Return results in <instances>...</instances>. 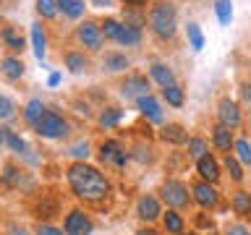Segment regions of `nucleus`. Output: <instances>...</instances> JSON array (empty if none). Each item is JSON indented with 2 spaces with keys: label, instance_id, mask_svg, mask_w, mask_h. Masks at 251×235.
<instances>
[{
  "label": "nucleus",
  "instance_id": "obj_1",
  "mask_svg": "<svg viewBox=\"0 0 251 235\" xmlns=\"http://www.w3.org/2000/svg\"><path fill=\"white\" fill-rule=\"evenodd\" d=\"M66 178H68V186L74 191V196H78L81 201L100 204L110 193V183H107L105 172H100L97 167H92L86 162H74L68 167Z\"/></svg>",
  "mask_w": 251,
  "mask_h": 235
},
{
  "label": "nucleus",
  "instance_id": "obj_2",
  "mask_svg": "<svg viewBox=\"0 0 251 235\" xmlns=\"http://www.w3.org/2000/svg\"><path fill=\"white\" fill-rule=\"evenodd\" d=\"M147 21H149V29L160 39H173L178 31V11L170 0H157L154 5H149Z\"/></svg>",
  "mask_w": 251,
  "mask_h": 235
},
{
  "label": "nucleus",
  "instance_id": "obj_3",
  "mask_svg": "<svg viewBox=\"0 0 251 235\" xmlns=\"http://www.w3.org/2000/svg\"><path fill=\"white\" fill-rule=\"evenodd\" d=\"M102 26V34L107 39H113L118 45H126V47H136L141 42V29L131 26L126 21H118V19H105L100 24Z\"/></svg>",
  "mask_w": 251,
  "mask_h": 235
},
{
  "label": "nucleus",
  "instance_id": "obj_4",
  "mask_svg": "<svg viewBox=\"0 0 251 235\" xmlns=\"http://www.w3.org/2000/svg\"><path fill=\"white\" fill-rule=\"evenodd\" d=\"M34 131H37V136H42V139H63V136H68L71 125L60 113L47 110V115L42 118V123H39Z\"/></svg>",
  "mask_w": 251,
  "mask_h": 235
},
{
  "label": "nucleus",
  "instance_id": "obj_5",
  "mask_svg": "<svg viewBox=\"0 0 251 235\" xmlns=\"http://www.w3.org/2000/svg\"><path fill=\"white\" fill-rule=\"evenodd\" d=\"M76 37H78V42L92 52L102 50V45H105V34H102V26L97 21H81L76 29Z\"/></svg>",
  "mask_w": 251,
  "mask_h": 235
},
{
  "label": "nucleus",
  "instance_id": "obj_6",
  "mask_svg": "<svg viewBox=\"0 0 251 235\" xmlns=\"http://www.w3.org/2000/svg\"><path fill=\"white\" fill-rule=\"evenodd\" d=\"M63 230H66V235H92L94 222L84 209H71L66 214V222H63Z\"/></svg>",
  "mask_w": 251,
  "mask_h": 235
},
{
  "label": "nucleus",
  "instance_id": "obj_7",
  "mask_svg": "<svg viewBox=\"0 0 251 235\" xmlns=\"http://www.w3.org/2000/svg\"><path fill=\"white\" fill-rule=\"evenodd\" d=\"M160 193H162V199L168 201V207H173V209H183L188 204V186L183 180H165Z\"/></svg>",
  "mask_w": 251,
  "mask_h": 235
},
{
  "label": "nucleus",
  "instance_id": "obj_8",
  "mask_svg": "<svg viewBox=\"0 0 251 235\" xmlns=\"http://www.w3.org/2000/svg\"><path fill=\"white\" fill-rule=\"evenodd\" d=\"M128 152L121 146V141H115V139H107V141H102L100 144V160L102 164H115V167H123L126 162H128Z\"/></svg>",
  "mask_w": 251,
  "mask_h": 235
},
{
  "label": "nucleus",
  "instance_id": "obj_9",
  "mask_svg": "<svg viewBox=\"0 0 251 235\" xmlns=\"http://www.w3.org/2000/svg\"><path fill=\"white\" fill-rule=\"evenodd\" d=\"M121 94L126 99H141V97H147L149 94V81H147V76H139V73H133V76H126V81L121 86Z\"/></svg>",
  "mask_w": 251,
  "mask_h": 235
},
{
  "label": "nucleus",
  "instance_id": "obj_10",
  "mask_svg": "<svg viewBox=\"0 0 251 235\" xmlns=\"http://www.w3.org/2000/svg\"><path fill=\"white\" fill-rule=\"evenodd\" d=\"M217 118H220V123L223 125H227V128H238L241 125V110H238V105H235L233 99H223L217 105Z\"/></svg>",
  "mask_w": 251,
  "mask_h": 235
},
{
  "label": "nucleus",
  "instance_id": "obj_11",
  "mask_svg": "<svg viewBox=\"0 0 251 235\" xmlns=\"http://www.w3.org/2000/svg\"><path fill=\"white\" fill-rule=\"evenodd\" d=\"M194 201L199 204V207L204 209H212V207H217V201H220V193L215 191V186L212 183H196L194 186Z\"/></svg>",
  "mask_w": 251,
  "mask_h": 235
},
{
  "label": "nucleus",
  "instance_id": "obj_12",
  "mask_svg": "<svg viewBox=\"0 0 251 235\" xmlns=\"http://www.w3.org/2000/svg\"><path fill=\"white\" fill-rule=\"evenodd\" d=\"M136 214H139V219H144V222H154V219L162 214L157 196H149V193H147V196H141L139 204H136Z\"/></svg>",
  "mask_w": 251,
  "mask_h": 235
},
{
  "label": "nucleus",
  "instance_id": "obj_13",
  "mask_svg": "<svg viewBox=\"0 0 251 235\" xmlns=\"http://www.w3.org/2000/svg\"><path fill=\"white\" fill-rule=\"evenodd\" d=\"M136 105H139L141 115H144L149 123H162V118H165V115H162V105H160V102H157V99L152 97V94L141 97V99L136 102Z\"/></svg>",
  "mask_w": 251,
  "mask_h": 235
},
{
  "label": "nucleus",
  "instance_id": "obj_14",
  "mask_svg": "<svg viewBox=\"0 0 251 235\" xmlns=\"http://www.w3.org/2000/svg\"><path fill=\"white\" fill-rule=\"evenodd\" d=\"M196 172L201 175V180L204 183H217L220 180V164H217V160L215 157H201L199 162H196Z\"/></svg>",
  "mask_w": 251,
  "mask_h": 235
},
{
  "label": "nucleus",
  "instance_id": "obj_15",
  "mask_svg": "<svg viewBox=\"0 0 251 235\" xmlns=\"http://www.w3.org/2000/svg\"><path fill=\"white\" fill-rule=\"evenodd\" d=\"M47 115V107H45V102L34 97V99H29L26 102V107H24V120H26L31 128H37L39 123H42V118Z\"/></svg>",
  "mask_w": 251,
  "mask_h": 235
},
{
  "label": "nucleus",
  "instance_id": "obj_16",
  "mask_svg": "<svg viewBox=\"0 0 251 235\" xmlns=\"http://www.w3.org/2000/svg\"><path fill=\"white\" fill-rule=\"evenodd\" d=\"M31 50H34V58L45 63V52H47V34L45 26L39 21L31 24Z\"/></svg>",
  "mask_w": 251,
  "mask_h": 235
},
{
  "label": "nucleus",
  "instance_id": "obj_17",
  "mask_svg": "<svg viewBox=\"0 0 251 235\" xmlns=\"http://www.w3.org/2000/svg\"><path fill=\"white\" fill-rule=\"evenodd\" d=\"M212 144H215L220 152H230V146L235 144L233 131L227 128V125H223V123H217L215 128H212Z\"/></svg>",
  "mask_w": 251,
  "mask_h": 235
},
{
  "label": "nucleus",
  "instance_id": "obj_18",
  "mask_svg": "<svg viewBox=\"0 0 251 235\" xmlns=\"http://www.w3.org/2000/svg\"><path fill=\"white\" fill-rule=\"evenodd\" d=\"M149 76H152L162 89L176 84V73H173V68L168 66V63H152V66H149Z\"/></svg>",
  "mask_w": 251,
  "mask_h": 235
},
{
  "label": "nucleus",
  "instance_id": "obj_19",
  "mask_svg": "<svg viewBox=\"0 0 251 235\" xmlns=\"http://www.w3.org/2000/svg\"><path fill=\"white\" fill-rule=\"evenodd\" d=\"M0 68H3V76L11 78V81H19L24 76V63L19 58H13V55H8V58L0 60Z\"/></svg>",
  "mask_w": 251,
  "mask_h": 235
},
{
  "label": "nucleus",
  "instance_id": "obj_20",
  "mask_svg": "<svg viewBox=\"0 0 251 235\" xmlns=\"http://www.w3.org/2000/svg\"><path fill=\"white\" fill-rule=\"evenodd\" d=\"M162 139L168 141V144H188V133L183 125H178V123H168L162 128Z\"/></svg>",
  "mask_w": 251,
  "mask_h": 235
},
{
  "label": "nucleus",
  "instance_id": "obj_21",
  "mask_svg": "<svg viewBox=\"0 0 251 235\" xmlns=\"http://www.w3.org/2000/svg\"><path fill=\"white\" fill-rule=\"evenodd\" d=\"M186 39H188V47H191L194 52H201L204 47V31L196 21H188L186 24Z\"/></svg>",
  "mask_w": 251,
  "mask_h": 235
},
{
  "label": "nucleus",
  "instance_id": "obj_22",
  "mask_svg": "<svg viewBox=\"0 0 251 235\" xmlns=\"http://www.w3.org/2000/svg\"><path fill=\"white\" fill-rule=\"evenodd\" d=\"M230 207H233L235 214L251 217V193H246V191H235L233 199H230Z\"/></svg>",
  "mask_w": 251,
  "mask_h": 235
},
{
  "label": "nucleus",
  "instance_id": "obj_23",
  "mask_svg": "<svg viewBox=\"0 0 251 235\" xmlns=\"http://www.w3.org/2000/svg\"><path fill=\"white\" fill-rule=\"evenodd\" d=\"M162 222H165V230L168 233H173V235H183V227H186V222H183V217L178 214V212H165L162 214Z\"/></svg>",
  "mask_w": 251,
  "mask_h": 235
},
{
  "label": "nucleus",
  "instance_id": "obj_24",
  "mask_svg": "<svg viewBox=\"0 0 251 235\" xmlns=\"http://www.w3.org/2000/svg\"><path fill=\"white\" fill-rule=\"evenodd\" d=\"M0 37H3V42L8 45V50H13V52H21V50H24V37H21L13 26H3Z\"/></svg>",
  "mask_w": 251,
  "mask_h": 235
},
{
  "label": "nucleus",
  "instance_id": "obj_25",
  "mask_svg": "<svg viewBox=\"0 0 251 235\" xmlns=\"http://www.w3.org/2000/svg\"><path fill=\"white\" fill-rule=\"evenodd\" d=\"M5 146L11 149L13 154H19V157H26L29 160V146H26V141H24L16 131H8V139H5Z\"/></svg>",
  "mask_w": 251,
  "mask_h": 235
},
{
  "label": "nucleus",
  "instance_id": "obj_26",
  "mask_svg": "<svg viewBox=\"0 0 251 235\" xmlns=\"http://www.w3.org/2000/svg\"><path fill=\"white\" fill-rule=\"evenodd\" d=\"M66 68L71 73H81V70L89 68V60H86L84 52H66Z\"/></svg>",
  "mask_w": 251,
  "mask_h": 235
},
{
  "label": "nucleus",
  "instance_id": "obj_27",
  "mask_svg": "<svg viewBox=\"0 0 251 235\" xmlns=\"http://www.w3.org/2000/svg\"><path fill=\"white\" fill-rule=\"evenodd\" d=\"M97 120H100L102 128H113V125H118L123 120V110L121 107H107V110H102V113H100Z\"/></svg>",
  "mask_w": 251,
  "mask_h": 235
},
{
  "label": "nucleus",
  "instance_id": "obj_28",
  "mask_svg": "<svg viewBox=\"0 0 251 235\" xmlns=\"http://www.w3.org/2000/svg\"><path fill=\"white\" fill-rule=\"evenodd\" d=\"M105 68L118 73V70H126L128 68V58H126L123 52H107L105 55Z\"/></svg>",
  "mask_w": 251,
  "mask_h": 235
},
{
  "label": "nucleus",
  "instance_id": "obj_29",
  "mask_svg": "<svg viewBox=\"0 0 251 235\" xmlns=\"http://www.w3.org/2000/svg\"><path fill=\"white\" fill-rule=\"evenodd\" d=\"M209 152V144L204 141L201 136H194V139H188V157H194L196 162L201 160V157H207Z\"/></svg>",
  "mask_w": 251,
  "mask_h": 235
},
{
  "label": "nucleus",
  "instance_id": "obj_30",
  "mask_svg": "<svg viewBox=\"0 0 251 235\" xmlns=\"http://www.w3.org/2000/svg\"><path fill=\"white\" fill-rule=\"evenodd\" d=\"M215 13H217V21L227 26L233 21V0H217L215 3Z\"/></svg>",
  "mask_w": 251,
  "mask_h": 235
},
{
  "label": "nucleus",
  "instance_id": "obj_31",
  "mask_svg": "<svg viewBox=\"0 0 251 235\" xmlns=\"http://www.w3.org/2000/svg\"><path fill=\"white\" fill-rule=\"evenodd\" d=\"M0 183L8 186V188L21 186V170L16 167V164H5V167H3V175H0Z\"/></svg>",
  "mask_w": 251,
  "mask_h": 235
},
{
  "label": "nucleus",
  "instance_id": "obj_32",
  "mask_svg": "<svg viewBox=\"0 0 251 235\" xmlns=\"http://www.w3.org/2000/svg\"><path fill=\"white\" fill-rule=\"evenodd\" d=\"M37 13L42 19H55L60 13V3L58 0H37Z\"/></svg>",
  "mask_w": 251,
  "mask_h": 235
},
{
  "label": "nucleus",
  "instance_id": "obj_33",
  "mask_svg": "<svg viewBox=\"0 0 251 235\" xmlns=\"http://www.w3.org/2000/svg\"><path fill=\"white\" fill-rule=\"evenodd\" d=\"M84 0H68V3H63L60 5V11H63V16L66 19H81L84 16Z\"/></svg>",
  "mask_w": 251,
  "mask_h": 235
},
{
  "label": "nucleus",
  "instance_id": "obj_34",
  "mask_svg": "<svg viewBox=\"0 0 251 235\" xmlns=\"http://www.w3.org/2000/svg\"><path fill=\"white\" fill-rule=\"evenodd\" d=\"M162 97L168 99V105H173V107H180V105H183V89H180L178 84L165 86V89H162Z\"/></svg>",
  "mask_w": 251,
  "mask_h": 235
},
{
  "label": "nucleus",
  "instance_id": "obj_35",
  "mask_svg": "<svg viewBox=\"0 0 251 235\" xmlns=\"http://www.w3.org/2000/svg\"><path fill=\"white\" fill-rule=\"evenodd\" d=\"M235 157H238L241 162H251V144H249V139H235Z\"/></svg>",
  "mask_w": 251,
  "mask_h": 235
},
{
  "label": "nucleus",
  "instance_id": "obj_36",
  "mask_svg": "<svg viewBox=\"0 0 251 235\" xmlns=\"http://www.w3.org/2000/svg\"><path fill=\"white\" fill-rule=\"evenodd\" d=\"M16 115V105L11 97H0V120H11Z\"/></svg>",
  "mask_w": 251,
  "mask_h": 235
},
{
  "label": "nucleus",
  "instance_id": "obj_37",
  "mask_svg": "<svg viewBox=\"0 0 251 235\" xmlns=\"http://www.w3.org/2000/svg\"><path fill=\"white\" fill-rule=\"evenodd\" d=\"M68 154H71V157H76L78 162H84L86 157H89V144H86V141H78V144L68 146Z\"/></svg>",
  "mask_w": 251,
  "mask_h": 235
},
{
  "label": "nucleus",
  "instance_id": "obj_38",
  "mask_svg": "<svg viewBox=\"0 0 251 235\" xmlns=\"http://www.w3.org/2000/svg\"><path fill=\"white\" fill-rule=\"evenodd\" d=\"M225 170L230 172V178H233V180H241V178H243L238 160H235V157H230V154H225Z\"/></svg>",
  "mask_w": 251,
  "mask_h": 235
},
{
  "label": "nucleus",
  "instance_id": "obj_39",
  "mask_svg": "<svg viewBox=\"0 0 251 235\" xmlns=\"http://www.w3.org/2000/svg\"><path fill=\"white\" fill-rule=\"evenodd\" d=\"M37 235H63V230L55 227V225H50V222H39L37 225Z\"/></svg>",
  "mask_w": 251,
  "mask_h": 235
},
{
  "label": "nucleus",
  "instance_id": "obj_40",
  "mask_svg": "<svg viewBox=\"0 0 251 235\" xmlns=\"http://www.w3.org/2000/svg\"><path fill=\"white\" fill-rule=\"evenodd\" d=\"M196 227H201V230H212V227H215V222H212V217L199 214V217H196Z\"/></svg>",
  "mask_w": 251,
  "mask_h": 235
},
{
  "label": "nucleus",
  "instance_id": "obj_41",
  "mask_svg": "<svg viewBox=\"0 0 251 235\" xmlns=\"http://www.w3.org/2000/svg\"><path fill=\"white\" fill-rule=\"evenodd\" d=\"M225 235H251V230H249V227H243V225H230L225 230Z\"/></svg>",
  "mask_w": 251,
  "mask_h": 235
},
{
  "label": "nucleus",
  "instance_id": "obj_42",
  "mask_svg": "<svg viewBox=\"0 0 251 235\" xmlns=\"http://www.w3.org/2000/svg\"><path fill=\"white\" fill-rule=\"evenodd\" d=\"M241 97H243V102L251 107V81H243V84H241Z\"/></svg>",
  "mask_w": 251,
  "mask_h": 235
},
{
  "label": "nucleus",
  "instance_id": "obj_43",
  "mask_svg": "<svg viewBox=\"0 0 251 235\" xmlns=\"http://www.w3.org/2000/svg\"><path fill=\"white\" fill-rule=\"evenodd\" d=\"M121 3H126V5H131V8H144L149 0H121Z\"/></svg>",
  "mask_w": 251,
  "mask_h": 235
},
{
  "label": "nucleus",
  "instance_id": "obj_44",
  "mask_svg": "<svg viewBox=\"0 0 251 235\" xmlns=\"http://www.w3.org/2000/svg\"><path fill=\"white\" fill-rule=\"evenodd\" d=\"M8 235H29V233L24 230V227H19V225H11L8 227Z\"/></svg>",
  "mask_w": 251,
  "mask_h": 235
},
{
  "label": "nucleus",
  "instance_id": "obj_45",
  "mask_svg": "<svg viewBox=\"0 0 251 235\" xmlns=\"http://www.w3.org/2000/svg\"><path fill=\"white\" fill-rule=\"evenodd\" d=\"M113 3H115V0H92V5H94V8H110Z\"/></svg>",
  "mask_w": 251,
  "mask_h": 235
},
{
  "label": "nucleus",
  "instance_id": "obj_46",
  "mask_svg": "<svg viewBox=\"0 0 251 235\" xmlns=\"http://www.w3.org/2000/svg\"><path fill=\"white\" fill-rule=\"evenodd\" d=\"M60 84V73L55 70V73H50V78H47V86H58Z\"/></svg>",
  "mask_w": 251,
  "mask_h": 235
},
{
  "label": "nucleus",
  "instance_id": "obj_47",
  "mask_svg": "<svg viewBox=\"0 0 251 235\" xmlns=\"http://www.w3.org/2000/svg\"><path fill=\"white\" fill-rule=\"evenodd\" d=\"M5 139H8V128H5V125H0V144H5Z\"/></svg>",
  "mask_w": 251,
  "mask_h": 235
},
{
  "label": "nucleus",
  "instance_id": "obj_48",
  "mask_svg": "<svg viewBox=\"0 0 251 235\" xmlns=\"http://www.w3.org/2000/svg\"><path fill=\"white\" fill-rule=\"evenodd\" d=\"M136 235H160V233H157V230H139Z\"/></svg>",
  "mask_w": 251,
  "mask_h": 235
},
{
  "label": "nucleus",
  "instance_id": "obj_49",
  "mask_svg": "<svg viewBox=\"0 0 251 235\" xmlns=\"http://www.w3.org/2000/svg\"><path fill=\"white\" fill-rule=\"evenodd\" d=\"M58 3H60V5H63V3H68V0H58Z\"/></svg>",
  "mask_w": 251,
  "mask_h": 235
}]
</instances>
